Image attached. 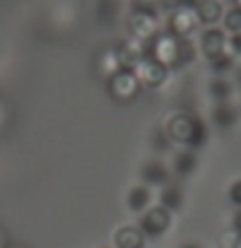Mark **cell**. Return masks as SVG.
I'll return each mask as SVG.
<instances>
[{
  "mask_svg": "<svg viewBox=\"0 0 241 248\" xmlns=\"http://www.w3.org/2000/svg\"><path fill=\"white\" fill-rule=\"evenodd\" d=\"M239 246H241V239L232 229H225L220 234V248H239Z\"/></svg>",
  "mask_w": 241,
  "mask_h": 248,
  "instance_id": "21",
  "label": "cell"
},
{
  "mask_svg": "<svg viewBox=\"0 0 241 248\" xmlns=\"http://www.w3.org/2000/svg\"><path fill=\"white\" fill-rule=\"evenodd\" d=\"M161 133L166 138V142H174L183 150H200L208 140V125L203 123V118L188 113V111H174L164 118Z\"/></svg>",
  "mask_w": 241,
  "mask_h": 248,
  "instance_id": "1",
  "label": "cell"
},
{
  "mask_svg": "<svg viewBox=\"0 0 241 248\" xmlns=\"http://www.w3.org/2000/svg\"><path fill=\"white\" fill-rule=\"evenodd\" d=\"M229 229H232V232H234V234L241 239V210H237V212H234V217H232V227H229Z\"/></svg>",
  "mask_w": 241,
  "mask_h": 248,
  "instance_id": "24",
  "label": "cell"
},
{
  "mask_svg": "<svg viewBox=\"0 0 241 248\" xmlns=\"http://www.w3.org/2000/svg\"><path fill=\"white\" fill-rule=\"evenodd\" d=\"M164 210H169L171 215L174 212H178L181 207H183V193H181V188L178 186H174V183H166V186H161V193H160V202Z\"/></svg>",
  "mask_w": 241,
  "mask_h": 248,
  "instance_id": "14",
  "label": "cell"
},
{
  "mask_svg": "<svg viewBox=\"0 0 241 248\" xmlns=\"http://www.w3.org/2000/svg\"><path fill=\"white\" fill-rule=\"evenodd\" d=\"M169 176H171L169 166L164 164V162H160V159L145 162L143 169H140V181L147 188H161V186H166L169 183Z\"/></svg>",
  "mask_w": 241,
  "mask_h": 248,
  "instance_id": "10",
  "label": "cell"
},
{
  "mask_svg": "<svg viewBox=\"0 0 241 248\" xmlns=\"http://www.w3.org/2000/svg\"><path fill=\"white\" fill-rule=\"evenodd\" d=\"M222 24H225V31L227 34H239L241 31V10L239 7H229L222 17Z\"/></svg>",
  "mask_w": 241,
  "mask_h": 248,
  "instance_id": "19",
  "label": "cell"
},
{
  "mask_svg": "<svg viewBox=\"0 0 241 248\" xmlns=\"http://www.w3.org/2000/svg\"><path fill=\"white\" fill-rule=\"evenodd\" d=\"M195 0H181L169 15H166V29L169 34L178 36V39H188L200 24H198V17H195V10H193Z\"/></svg>",
  "mask_w": 241,
  "mask_h": 248,
  "instance_id": "5",
  "label": "cell"
},
{
  "mask_svg": "<svg viewBox=\"0 0 241 248\" xmlns=\"http://www.w3.org/2000/svg\"><path fill=\"white\" fill-rule=\"evenodd\" d=\"M7 248H17V246H7Z\"/></svg>",
  "mask_w": 241,
  "mask_h": 248,
  "instance_id": "28",
  "label": "cell"
},
{
  "mask_svg": "<svg viewBox=\"0 0 241 248\" xmlns=\"http://www.w3.org/2000/svg\"><path fill=\"white\" fill-rule=\"evenodd\" d=\"M96 63H99V70H101L106 78H109V75H113L116 70H121V68H123V65H121V61H118L116 46H109V48H104V51L99 53Z\"/></svg>",
  "mask_w": 241,
  "mask_h": 248,
  "instance_id": "17",
  "label": "cell"
},
{
  "mask_svg": "<svg viewBox=\"0 0 241 248\" xmlns=\"http://www.w3.org/2000/svg\"><path fill=\"white\" fill-rule=\"evenodd\" d=\"M239 248H241V246H239Z\"/></svg>",
  "mask_w": 241,
  "mask_h": 248,
  "instance_id": "30",
  "label": "cell"
},
{
  "mask_svg": "<svg viewBox=\"0 0 241 248\" xmlns=\"http://www.w3.org/2000/svg\"><path fill=\"white\" fill-rule=\"evenodd\" d=\"M133 73H135V78H138V82L140 87H147V89H160L166 84L169 80V73L171 70H166L164 65H160L150 53L145 56V58H140L138 63H135V68H133Z\"/></svg>",
  "mask_w": 241,
  "mask_h": 248,
  "instance_id": "7",
  "label": "cell"
},
{
  "mask_svg": "<svg viewBox=\"0 0 241 248\" xmlns=\"http://www.w3.org/2000/svg\"><path fill=\"white\" fill-rule=\"evenodd\" d=\"M198 169V157L193 150H181L176 157H174V173L181 176V178H188L193 176Z\"/></svg>",
  "mask_w": 241,
  "mask_h": 248,
  "instance_id": "15",
  "label": "cell"
},
{
  "mask_svg": "<svg viewBox=\"0 0 241 248\" xmlns=\"http://www.w3.org/2000/svg\"><path fill=\"white\" fill-rule=\"evenodd\" d=\"M126 205H128V210H130V212L143 215L150 205H155L152 188H147V186H143V183L133 186V188L128 190V195H126Z\"/></svg>",
  "mask_w": 241,
  "mask_h": 248,
  "instance_id": "13",
  "label": "cell"
},
{
  "mask_svg": "<svg viewBox=\"0 0 241 248\" xmlns=\"http://www.w3.org/2000/svg\"><path fill=\"white\" fill-rule=\"evenodd\" d=\"M181 248H203V246H200V244H193V241H191V244H181Z\"/></svg>",
  "mask_w": 241,
  "mask_h": 248,
  "instance_id": "25",
  "label": "cell"
},
{
  "mask_svg": "<svg viewBox=\"0 0 241 248\" xmlns=\"http://www.w3.org/2000/svg\"><path fill=\"white\" fill-rule=\"evenodd\" d=\"M145 234L135 224H123L113 232V248H145Z\"/></svg>",
  "mask_w": 241,
  "mask_h": 248,
  "instance_id": "12",
  "label": "cell"
},
{
  "mask_svg": "<svg viewBox=\"0 0 241 248\" xmlns=\"http://www.w3.org/2000/svg\"><path fill=\"white\" fill-rule=\"evenodd\" d=\"M212 121H215V125H220V128H232V125L237 123V108H234L229 101L215 104V108H212Z\"/></svg>",
  "mask_w": 241,
  "mask_h": 248,
  "instance_id": "16",
  "label": "cell"
},
{
  "mask_svg": "<svg viewBox=\"0 0 241 248\" xmlns=\"http://www.w3.org/2000/svg\"><path fill=\"white\" fill-rule=\"evenodd\" d=\"M0 248H7V241H5V234L0 232Z\"/></svg>",
  "mask_w": 241,
  "mask_h": 248,
  "instance_id": "26",
  "label": "cell"
},
{
  "mask_svg": "<svg viewBox=\"0 0 241 248\" xmlns=\"http://www.w3.org/2000/svg\"><path fill=\"white\" fill-rule=\"evenodd\" d=\"M193 10H195L198 24L203 27H215L225 17V5L220 0H195Z\"/></svg>",
  "mask_w": 241,
  "mask_h": 248,
  "instance_id": "11",
  "label": "cell"
},
{
  "mask_svg": "<svg viewBox=\"0 0 241 248\" xmlns=\"http://www.w3.org/2000/svg\"><path fill=\"white\" fill-rule=\"evenodd\" d=\"M104 248H109V246H104Z\"/></svg>",
  "mask_w": 241,
  "mask_h": 248,
  "instance_id": "29",
  "label": "cell"
},
{
  "mask_svg": "<svg viewBox=\"0 0 241 248\" xmlns=\"http://www.w3.org/2000/svg\"><path fill=\"white\" fill-rule=\"evenodd\" d=\"M227 198H229V202H232L237 210H241V178L232 181V186L227 188Z\"/></svg>",
  "mask_w": 241,
  "mask_h": 248,
  "instance_id": "23",
  "label": "cell"
},
{
  "mask_svg": "<svg viewBox=\"0 0 241 248\" xmlns=\"http://www.w3.org/2000/svg\"><path fill=\"white\" fill-rule=\"evenodd\" d=\"M234 7H239L241 10V0H234Z\"/></svg>",
  "mask_w": 241,
  "mask_h": 248,
  "instance_id": "27",
  "label": "cell"
},
{
  "mask_svg": "<svg viewBox=\"0 0 241 248\" xmlns=\"http://www.w3.org/2000/svg\"><path fill=\"white\" fill-rule=\"evenodd\" d=\"M227 53L232 58H241V31L239 34H227Z\"/></svg>",
  "mask_w": 241,
  "mask_h": 248,
  "instance_id": "22",
  "label": "cell"
},
{
  "mask_svg": "<svg viewBox=\"0 0 241 248\" xmlns=\"http://www.w3.org/2000/svg\"><path fill=\"white\" fill-rule=\"evenodd\" d=\"M208 92H210V96L217 101V104H222V101H229L232 99V94H234V87L229 80H225V78H217V80H212L210 87H208Z\"/></svg>",
  "mask_w": 241,
  "mask_h": 248,
  "instance_id": "18",
  "label": "cell"
},
{
  "mask_svg": "<svg viewBox=\"0 0 241 248\" xmlns=\"http://www.w3.org/2000/svg\"><path fill=\"white\" fill-rule=\"evenodd\" d=\"M208 65H210V70H212V73H217V75H225L227 70H232V68H234V58H232L229 53H225V56H220V58L210 61Z\"/></svg>",
  "mask_w": 241,
  "mask_h": 248,
  "instance_id": "20",
  "label": "cell"
},
{
  "mask_svg": "<svg viewBox=\"0 0 241 248\" xmlns=\"http://www.w3.org/2000/svg\"><path fill=\"white\" fill-rule=\"evenodd\" d=\"M198 48H200V56L208 63L225 56L227 53V31L220 29V27H205L200 39H198Z\"/></svg>",
  "mask_w": 241,
  "mask_h": 248,
  "instance_id": "8",
  "label": "cell"
},
{
  "mask_svg": "<svg viewBox=\"0 0 241 248\" xmlns=\"http://www.w3.org/2000/svg\"><path fill=\"white\" fill-rule=\"evenodd\" d=\"M140 92H143V87L138 82L133 68H121V70H116L113 75L106 78V94H109V99L121 104V106L135 101L140 96Z\"/></svg>",
  "mask_w": 241,
  "mask_h": 248,
  "instance_id": "3",
  "label": "cell"
},
{
  "mask_svg": "<svg viewBox=\"0 0 241 248\" xmlns=\"http://www.w3.org/2000/svg\"><path fill=\"white\" fill-rule=\"evenodd\" d=\"M171 222H174V215L155 202L140 215L138 229L145 234V239H160L171 229Z\"/></svg>",
  "mask_w": 241,
  "mask_h": 248,
  "instance_id": "6",
  "label": "cell"
},
{
  "mask_svg": "<svg viewBox=\"0 0 241 248\" xmlns=\"http://www.w3.org/2000/svg\"><path fill=\"white\" fill-rule=\"evenodd\" d=\"M147 53L160 65H164L166 70L183 68L191 61H195V48H191L188 39H178V36H174V34H169L164 29L147 44Z\"/></svg>",
  "mask_w": 241,
  "mask_h": 248,
  "instance_id": "2",
  "label": "cell"
},
{
  "mask_svg": "<svg viewBox=\"0 0 241 248\" xmlns=\"http://www.w3.org/2000/svg\"><path fill=\"white\" fill-rule=\"evenodd\" d=\"M160 31H161V27H160L157 7L140 5V7H135L128 15V36H133V39H138L143 44H150Z\"/></svg>",
  "mask_w": 241,
  "mask_h": 248,
  "instance_id": "4",
  "label": "cell"
},
{
  "mask_svg": "<svg viewBox=\"0 0 241 248\" xmlns=\"http://www.w3.org/2000/svg\"><path fill=\"white\" fill-rule=\"evenodd\" d=\"M116 53H118V61H121L123 68H135V63L147 56V44H143V41L128 36L126 41H121V44L116 46Z\"/></svg>",
  "mask_w": 241,
  "mask_h": 248,
  "instance_id": "9",
  "label": "cell"
}]
</instances>
